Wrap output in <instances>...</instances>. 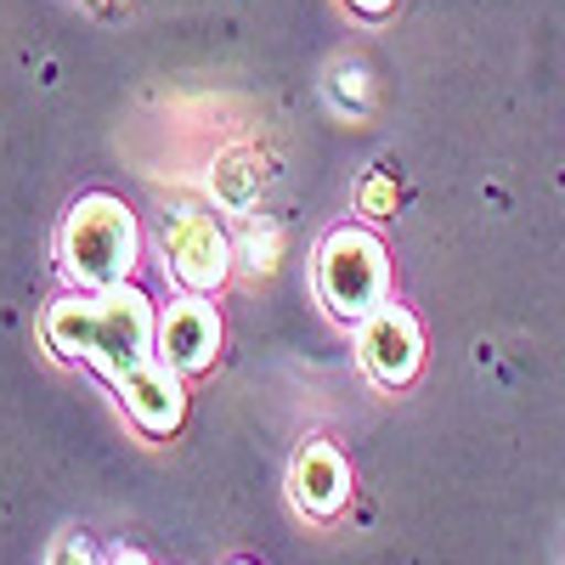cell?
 Segmentation results:
<instances>
[{
	"label": "cell",
	"instance_id": "6da1fadb",
	"mask_svg": "<svg viewBox=\"0 0 565 565\" xmlns=\"http://www.w3.org/2000/svg\"><path fill=\"white\" fill-rule=\"evenodd\" d=\"M45 340L63 356H79L97 373H108L114 385H125L130 373L153 356L159 340V317L153 300L119 282V289H97V295H68L45 311Z\"/></svg>",
	"mask_w": 565,
	"mask_h": 565
},
{
	"label": "cell",
	"instance_id": "7a4b0ae2",
	"mask_svg": "<svg viewBox=\"0 0 565 565\" xmlns=\"http://www.w3.org/2000/svg\"><path fill=\"white\" fill-rule=\"evenodd\" d=\"M63 266L68 277H79L85 289H119L136 266V249H141V232H136V215L125 199L114 193H85L68 215H63Z\"/></svg>",
	"mask_w": 565,
	"mask_h": 565
},
{
	"label": "cell",
	"instance_id": "3957f363",
	"mask_svg": "<svg viewBox=\"0 0 565 565\" xmlns=\"http://www.w3.org/2000/svg\"><path fill=\"white\" fill-rule=\"evenodd\" d=\"M385 282H391V266H385V244L362 226H340L328 232L322 249H317V289H322V306L345 317V322H362L367 311L385 306Z\"/></svg>",
	"mask_w": 565,
	"mask_h": 565
},
{
	"label": "cell",
	"instance_id": "277c9868",
	"mask_svg": "<svg viewBox=\"0 0 565 565\" xmlns=\"http://www.w3.org/2000/svg\"><path fill=\"white\" fill-rule=\"evenodd\" d=\"M356 356L367 367V380L373 385H385V391H402L418 362H424V340H418V322L407 306H380V311H367L362 317V334H356Z\"/></svg>",
	"mask_w": 565,
	"mask_h": 565
},
{
	"label": "cell",
	"instance_id": "5b68a950",
	"mask_svg": "<svg viewBox=\"0 0 565 565\" xmlns=\"http://www.w3.org/2000/svg\"><path fill=\"white\" fill-rule=\"evenodd\" d=\"M164 266L186 282V289H221L232 271V244L210 215H175L164 226Z\"/></svg>",
	"mask_w": 565,
	"mask_h": 565
},
{
	"label": "cell",
	"instance_id": "8992f818",
	"mask_svg": "<svg viewBox=\"0 0 565 565\" xmlns=\"http://www.w3.org/2000/svg\"><path fill=\"white\" fill-rule=\"evenodd\" d=\"M221 351V317L204 300H175L159 322V362L175 373H204Z\"/></svg>",
	"mask_w": 565,
	"mask_h": 565
},
{
	"label": "cell",
	"instance_id": "52a82bcc",
	"mask_svg": "<svg viewBox=\"0 0 565 565\" xmlns=\"http://www.w3.org/2000/svg\"><path fill=\"white\" fill-rule=\"evenodd\" d=\"M289 492L306 514H317V521H334V514L351 503V469L345 458L328 447V441H306L295 469H289Z\"/></svg>",
	"mask_w": 565,
	"mask_h": 565
},
{
	"label": "cell",
	"instance_id": "ba28073f",
	"mask_svg": "<svg viewBox=\"0 0 565 565\" xmlns=\"http://www.w3.org/2000/svg\"><path fill=\"white\" fill-rule=\"evenodd\" d=\"M119 391H125V413H130L148 436H170L175 424H181V413H186L181 373H175L170 362H153V356L141 362Z\"/></svg>",
	"mask_w": 565,
	"mask_h": 565
},
{
	"label": "cell",
	"instance_id": "9c48e42d",
	"mask_svg": "<svg viewBox=\"0 0 565 565\" xmlns=\"http://www.w3.org/2000/svg\"><path fill=\"white\" fill-rule=\"evenodd\" d=\"M255 186H260V170H255V153H226L221 159V170H215V193H221V204H232V210H249V199H255Z\"/></svg>",
	"mask_w": 565,
	"mask_h": 565
},
{
	"label": "cell",
	"instance_id": "30bf717a",
	"mask_svg": "<svg viewBox=\"0 0 565 565\" xmlns=\"http://www.w3.org/2000/svg\"><path fill=\"white\" fill-rule=\"evenodd\" d=\"M244 255H249L255 271H271V266H277V232H271V226H249Z\"/></svg>",
	"mask_w": 565,
	"mask_h": 565
},
{
	"label": "cell",
	"instance_id": "8fae6325",
	"mask_svg": "<svg viewBox=\"0 0 565 565\" xmlns=\"http://www.w3.org/2000/svg\"><path fill=\"white\" fill-rule=\"evenodd\" d=\"M391 204H396L391 175H367V186H362V210H367V215H385Z\"/></svg>",
	"mask_w": 565,
	"mask_h": 565
},
{
	"label": "cell",
	"instance_id": "7c38bea8",
	"mask_svg": "<svg viewBox=\"0 0 565 565\" xmlns=\"http://www.w3.org/2000/svg\"><path fill=\"white\" fill-rule=\"evenodd\" d=\"M45 565H97V559H90V543H85V537L68 532V537L52 543V559H45Z\"/></svg>",
	"mask_w": 565,
	"mask_h": 565
},
{
	"label": "cell",
	"instance_id": "4fadbf2b",
	"mask_svg": "<svg viewBox=\"0 0 565 565\" xmlns=\"http://www.w3.org/2000/svg\"><path fill=\"white\" fill-rule=\"evenodd\" d=\"M351 7H356V12H367V18H385V12L396 7V0H351Z\"/></svg>",
	"mask_w": 565,
	"mask_h": 565
},
{
	"label": "cell",
	"instance_id": "5bb4252c",
	"mask_svg": "<svg viewBox=\"0 0 565 565\" xmlns=\"http://www.w3.org/2000/svg\"><path fill=\"white\" fill-rule=\"evenodd\" d=\"M108 565H148V559H141V554H136V548H119V554H114V559H108Z\"/></svg>",
	"mask_w": 565,
	"mask_h": 565
}]
</instances>
